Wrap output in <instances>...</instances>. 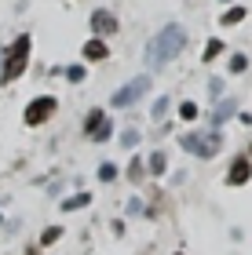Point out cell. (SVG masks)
<instances>
[{
	"instance_id": "1",
	"label": "cell",
	"mask_w": 252,
	"mask_h": 255,
	"mask_svg": "<svg viewBox=\"0 0 252 255\" xmlns=\"http://www.w3.org/2000/svg\"><path fill=\"white\" fill-rule=\"evenodd\" d=\"M183 44H187L183 26H165L157 37H150V44H146V51H143V62L150 69H161V66H168L183 51Z\"/></svg>"
},
{
	"instance_id": "20",
	"label": "cell",
	"mask_w": 252,
	"mask_h": 255,
	"mask_svg": "<svg viewBox=\"0 0 252 255\" xmlns=\"http://www.w3.org/2000/svg\"><path fill=\"white\" fill-rule=\"evenodd\" d=\"M179 117H183V121H194V117H198V106H194V102H183V106H179Z\"/></svg>"
},
{
	"instance_id": "15",
	"label": "cell",
	"mask_w": 252,
	"mask_h": 255,
	"mask_svg": "<svg viewBox=\"0 0 252 255\" xmlns=\"http://www.w3.org/2000/svg\"><path fill=\"white\" fill-rule=\"evenodd\" d=\"M150 171H154V175H165V153H161V149L150 153Z\"/></svg>"
},
{
	"instance_id": "10",
	"label": "cell",
	"mask_w": 252,
	"mask_h": 255,
	"mask_svg": "<svg viewBox=\"0 0 252 255\" xmlns=\"http://www.w3.org/2000/svg\"><path fill=\"white\" fill-rule=\"evenodd\" d=\"M91 204V193H73L70 201H62V212H77V208H84Z\"/></svg>"
},
{
	"instance_id": "13",
	"label": "cell",
	"mask_w": 252,
	"mask_h": 255,
	"mask_svg": "<svg viewBox=\"0 0 252 255\" xmlns=\"http://www.w3.org/2000/svg\"><path fill=\"white\" fill-rule=\"evenodd\" d=\"M102 121H106V117H102V110H91V113H88V117H84V131L91 135V131H95V128H99Z\"/></svg>"
},
{
	"instance_id": "3",
	"label": "cell",
	"mask_w": 252,
	"mask_h": 255,
	"mask_svg": "<svg viewBox=\"0 0 252 255\" xmlns=\"http://www.w3.org/2000/svg\"><path fill=\"white\" fill-rule=\"evenodd\" d=\"M179 146L187 149V153H194V157L212 160L216 153H220V146H223V135H220V131H212V135H198V131H190V135H179Z\"/></svg>"
},
{
	"instance_id": "14",
	"label": "cell",
	"mask_w": 252,
	"mask_h": 255,
	"mask_svg": "<svg viewBox=\"0 0 252 255\" xmlns=\"http://www.w3.org/2000/svg\"><path fill=\"white\" fill-rule=\"evenodd\" d=\"M242 18H245V7H231V11H227V15H223L220 22H223V26H238Z\"/></svg>"
},
{
	"instance_id": "5",
	"label": "cell",
	"mask_w": 252,
	"mask_h": 255,
	"mask_svg": "<svg viewBox=\"0 0 252 255\" xmlns=\"http://www.w3.org/2000/svg\"><path fill=\"white\" fill-rule=\"evenodd\" d=\"M55 110H59V102H55L51 95H40V99H33L29 106H26V124H33V128H37V124H44V121H48Z\"/></svg>"
},
{
	"instance_id": "7",
	"label": "cell",
	"mask_w": 252,
	"mask_h": 255,
	"mask_svg": "<svg viewBox=\"0 0 252 255\" xmlns=\"http://www.w3.org/2000/svg\"><path fill=\"white\" fill-rule=\"evenodd\" d=\"M249 175H252V164H249L245 157H238L234 164H231V171H227V182H231V186H245Z\"/></svg>"
},
{
	"instance_id": "11",
	"label": "cell",
	"mask_w": 252,
	"mask_h": 255,
	"mask_svg": "<svg viewBox=\"0 0 252 255\" xmlns=\"http://www.w3.org/2000/svg\"><path fill=\"white\" fill-rule=\"evenodd\" d=\"M110 135H113V124H110V121H102V124H99V128H95V131H91L88 138H95V142H106Z\"/></svg>"
},
{
	"instance_id": "9",
	"label": "cell",
	"mask_w": 252,
	"mask_h": 255,
	"mask_svg": "<svg viewBox=\"0 0 252 255\" xmlns=\"http://www.w3.org/2000/svg\"><path fill=\"white\" fill-rule=\"evenodd\" d=\"M238 113V102L234 99H227V102H220V106H216V113H212V124H223V121H231Z\"/></svg>"
},
{
	"instance_id": "21",
	"label": "cell",
	"mask_w": 252,
	"mask_h": 255,
	"mask_svg": "<svg viewBox=\"0 0 252 255\" xmlns=\"http://www.w3.org/2000/svg\"><path fill=\"white\" fill-rule=\"evenodd\" d=\"M121 146H124V149L139 146V131H124V135H121Z\"/></svg>"
},
{
	"instance_id": "12",
	"label": "cell",
	"mask_w": 252,
	"mask_h": 255,
	"mask_svg": "<svg viewBox=\"0 0 252 255\" xmlns=\"http://www.w3.org/2000/svg\"><path fill=\"white\" fill-rule=\"evenodd\" d=\"M143 175H146V164H143L139 157H135L132 164H128V179H132V182H143Z\"/></svg>"
},
{
	"instance_id": "6",
	"label": "cell",
	"mask_w": 252,
	"mask_h": 255,
	"mask_svg": "<svg viewBox=\"0 0 252 255\" xmlns=\"http://www.w3.org/2000/svg\"><path fill=\"white\" fill-rule=\"evenodd\" d=\"M91 29H95L99 37H113L121 26H117V18H113V11L99 7V11H91Z\"/></svg>"
},
{
	"instance_id": "2",
	"label": "cell",
	"mask_w": 252,
	"mask_h": 255,
	"mask_svg": "<svg viewBox=\"0 0 252 255\" xmlns=\"http://www.w3.org/2000/svg\"><path fill=\"white\" fill-rule=\"evenodd\" d=\"M26 62H29V37L22 33V37L7 48V59H4V69H0V80H18L22 77V69H26Z\"/></svg>"
},
{
	"instance_id": "22",
	"label": "cell",
	"mask_w": 252,
	"mask_h": 255,
	"mask_svg": "<svg viewBox=\"0 0 252 255\" xmlns=\"http://www.w3.org/2000/svg\"><path fill=\"white\" fill-rule=\"evenodd\" d=\"M150 113H154V121H161V117H165V113H168V99H157Z\"/></svg>"
},
{
	"instance_id": "17",
	"label": "cell",
	"mask_w": 252,
	"mask_h": 255,
	"mask_svg": "<svg viewBox=\"0 0 252 255\" xmlns=\"http://www.w3.org/2000/svg\"><path fill=\"white\" fill-rule=\"evenodd\" d=\"M220 51H223V40H209V44H205V62H209V59H216Z\"/></svg>"
},
{
	"instance_id": "16",
	"label": "cell",
	"mask_w": 252,
	"mask_h": 255,
	"mask_svg": "<svg viewBox=\"0 0 252 255\" xmlns=\"http://www.w3.org/2000/svg\"><path fill=\"white\" fill-rule=\"evenodd\" d=\"M59 237H62V230H59V226H48V230L40 234V245H55Z\"/></svg>"
},
{
	"instance_id": "25",
	"label": "cell",
	"mask_w": 252,
	"mask_h": 255,
	"mask_svg": "<svg viewBox=\"0 0 252 255\" xmlns=\"http://www.w3.org/2000/svg\"><path fill=\"white\" fill-rule=\"evenodd\" d=\"M128 212H132V215L143 212V201H139V197H132V201H128Z\"/></svg>"
},
{
	"instance_id": "8",
	"label": "cell",
	"mask_w": 252,
	"mask_h": 255,
	"mask_svg": "<svg viewBox=\"0 0 252 255\" xmlns=\"http://www.w3.org/2000/svg\"><path fill=\"white\" fill-rule=\"evenodd\" d=\"M106 55H110V51H106V44H102V40H88V44H84V59H88V62H102Z\"/></svg>"
},
{
	"instance_id": "18",
	"label": "cell",
	"mask_w": 252,
	"mask_h": 255,
	"mask_svg": "<svg viewBox=\"0 0 252 255\" xmlns=\"http://www.w3.org/2000/svg\"><path fill=\"white\" fill-rule=\"evenodd\" d=\"M99 179L102 182H113V179H117V164H102L99 168Z\"/></svg>"
},
{
	"instance_id": "24",
	"label": "cell",
	"mask_w": 252,
	"mask_h": 255,
	"mask_svg": "<svg viewBox=\"0 0 252 255\" xmlns=\"http://www.w3.org/2000/svg\"><path fill=\"white\" fill-rule=\"evenodd\" d=\"M209 95H223V80H212V84H209Z\"/></svg>"
},
{
	"instance_id": "4",
	"label": "cell",
	"mask_w": 252,
	"mask_h": 255,
	"mask_svg": "<svg viewBox=\"0 0 252 255\" xmlns=\"http://www.w3.org/2000/svg\"><path fill=\"white\" fill-rule=\"evenodd\" d=\"M146 88H150V77H135L132 84H124V88L113 91V99H110V102H113L117 110H124V106H132L135 99H143V95H146Z\"/></svg>"
},
{
	"instance_id": "23",
	"label": "cell",
	"mask_w": 252,
	"mask_h": 255,
	"mask_svg": "<svg viewBox=\"0 0 252 255\" xmlns=\"http://www.w3.org/2000/svg\"><path fill=\"white\" fill-rule=\"evenodd\" d=\"M66 77H70L73 84H81V80H84V66H70V69H66Z\"/></svg>"
},
{
	"instance_id": "19",
	"label": "cell",
	"mask_w": 252,
	"mask_h": 255,
	"mask_svg": "<svg viewBox=\"0 0 252 255\" xmlns=\"http://www.w3.org/2000/svg\"><path fill=\"white\" fill-rule=\"evenodd\" d=\"M245 69H249V59L245 55H234L231 59V73H245Z\"/></svg>"
},
{
	"instance_id": "26",
	"label": "cell",
	"mask_w": 252,
	"mask_h": 255,
	"mask_svg": "<svg viewBox=\"0 0 252 255\" xmlns=\"http://www.w3.org/2000/svg\"><path fill=\"white\" fill-rule=\"evenodd\" d=\"M0 55H4V51H0Z\"/></svg>"
}]
</instances>
